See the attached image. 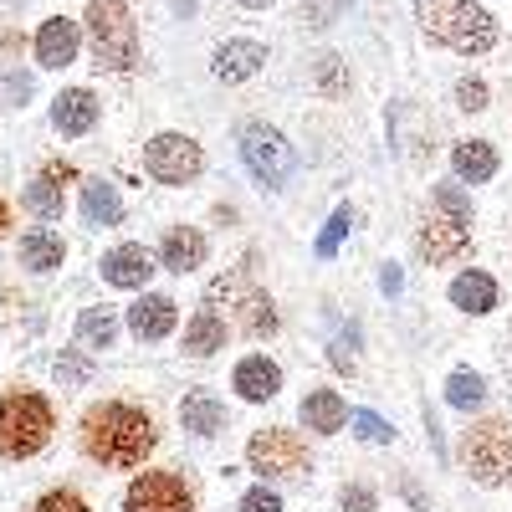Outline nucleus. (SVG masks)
<instances>
[{
	"instance_id": "f257e3e1",
	"label": "nucleus",
	"mask_w": 512,
	"mask_h": 512,
	"mask_svg": "<svg viewBox=\"0 0 512 512\" xmlns=\"http://www.w3.org/2000/svg\"><path fill=\"white\" fill-rule=\"evenodd\" d=\"M159 446V425L149 410L123 405V400H103L82 415V451H88L98 466H113V472H134L144 466V456H154Z\"/></svg>"
},
{
	"instance_id": "f03ea898",
	"label": "nucleus",
	"mask_w": 512,
	"mask_h": 512,
	"mask_svg": "<svg viewBox=\"0 0 512 512\" xmlns=\"http://www.w3.org/2000/svg\"><path fill=\"white\" fill-rule=\"evenodd\" d=\"M420 26L461 57H482L497 47V21L472 0H420Z\"/></svg>"
},
{
	"instance_id": "7ed1b4c3",
	"label": "nucleus",
	"mask_w": 512,
	"mask_h": 512,
	"mask_svg": "<svg viewBox=\"0 0 512 512\" xmlns=\"http://www.w3.org/2000/svg\"><path fill=\"white\" fill-rule=\"evenodd\" d=\"M52 431H57V415H52L47 395H36V390H6L0 395V456L6 461L36 456L52 441Z\"/></svg>"
},
{
	"instance_id": "20e7f679",
	"label": "nucleus",
	"mask_w": 512,
	"mask_h": 512,
	"mask_svg": "<svg viewBox=\"0 0 512 512\" xmlns=\"http://www.w3.org/2000/svg\"><path fill=\"white\" fill-rule=\"evenodd\" d=\"M88 41H93L98 67H108V72L139 67V26L123 0H88Z\"/></svg>"
},
{
	"instance_id": "39448f33",
	"label": "nucleus",
	"mask_w": 512,
	"mask_h": 512,
	"mask_svg": "<svg viewBox=\"0 0 512 512\" xmlns=\"http://www.w3.org/2000/svg\"><path fill=\"white\" fill-rule=\"evenodd\" d=\"M466 246H472V205H466V195L456 185H441L436 210L420 226V256L431 267H441V262H456Z\"/></svg>"
},
{
	"instance_id": "423d86ee",
	"label": "nucleus",
	"mask_w": 512,
	"mask_h": 512,
	"mask_svg": "<svg viewBox=\"0 0 512 512\" xmlns=\"http://www.w3.org/2000/svg\"><path fill=\"white\" fill-rule=\"evenodd\" d=\"M246 461L251 472H262L272 482H297L313 472V456H308V441L297 431H282V425H272V431H256L251 446H246Z\"/></svg>"
},
{
	"instance_id": "0eeeda50",
	"label": "nucleus",
	"mask_w": 512,
	"mask_h": 512,
	"mask_svg": "<svg viewBox=\"0 0 512 512\" xmlns=\"http://www.w3.org/2000/svg\"><path fill=\"white\" fill-rule=\"evenodd\" d=\"M466 472L482 487H512V420H482L466 436Z\"/></svg>"
},
{
	"instance_id": "6e6552de",
	"label": "nucleus",
	"mask_w": 512,
	"mask_h": 512,
	"mask_svg": "<svg viewBox=\"0 0 512 512\" xmlns=\"http://www.w3.org/2000/svg\"><path fill=\"white\" fill-rule=\"evenodd\" d=\"M241 159L251 169V180L267 185V190H282L287 175H292V144L267 123H246L241 128Z\"/></svg>"
},
{
	"instance_id": "1a4fd4ad",
	"label": "nucleus",
	"mask_w": 512,
	"mask_h": 512,
	"mask_svg": "<svg viewBox=\"0 0 512 512\" xmlns=\"http://www.w3.org/2000/svg\"><path fill=\"white\" fill-rule=\"evenodd\" d=\"M144 169L159 180V185H190L200 169H205V154L195 139L185 134H159L149 149H144Z\"/></svg>"
},
{
	"instance_id": "9d476101",
	"label": "nucleus",
	"mask_w": 512,
	"mask_h": 512,
	"mask_svg": "<svg viewBox=\"0 0 512 512\" xmlns=\"http://www.w3.org/2000/svg\"><path fill=\"white\" fill-rule=\"evenodd\" d=\"M123 512H195V492L175 472H144L128 482Z\"/></svg>"
},
{
	"instance_id": "9b49d317",
	"label": "nucleus",
	"mask_w": 512,
	"mask_h": 512,
	"mask_svg": "<svg viewBox=\"0 0 512 512\" xmlns=\"http://www.w3.org/2000/svg\"><path fill=\"white\" fill-rule=\"evenodd\" d=\"M77 47H82L77 21H67V16L41 21V31H36V62L41 67H72L77 62Z\"/></svg>"
},
{
	"instance_id": "f8f14e48",
	"label": "nucleus",
	"mask_w": 512,
	"mask_h": 512,
	"mask_svg": "<svg viewBox=\"0 0 512 512\" xmlns=\"http://www.w3.org/2000/svg\"><path fill=\"white\" fill-rule=\"evenodd\" d=\"M262 62H267V47L262 41H221L216 47V57H210V67H216V77L221 82H246V77H256L262 72Z\"/></svg>"
},
{
	"instance_id": "ddd939ff",
	"label": "nucleus",
	"mask_w": 512,
	"mask_h": 512,
	"mask_svg": "<svg viewBox=\"0 0 512 512\" xmlns=\"http://www.w3.org/2000/svg\"><path fill=\"white\" fill-rule=\"evenodd\" d=\"M175 297H164V292H144L134 308H128V328H134V338H164V333H175Z\"/></svg>"
},
{
	"instance_id": "4468645a",
	"label": "nucleus",
	"mask_w": 512,
	"mask_h": 512,
	"mask_svg": "<svg viewBox=\"0 0 512 512\" xmlns=\"http://www.w3.org/2000/svg\"><path fill=\"white\" fill-rule=\"evenodd\" d=\"M236 395L241 400H251V405H262V400H272L277 390H282V369L267 359V354H251V359H241L236 364Z\"/></svg>"
},
{
	"instance_id": "2eb2a0df",
	"label": "nucleus",
	"mask_w": 512,
	"mask_h": 512,
	"mask_svg": "<svg viewBox=\"0 0 512 512\" xmlns=\"http://www.w3.org/2000/svg\"><path fill=\"white\" fill-rule=\"evenodd\" d=\"M154 277V262H149V251L144 246H113L108 256H103V282H113V287H144Z\"/></svg>"
},
{
	"instance_id": "dca6fc26",
	"label": "nucleus",
	"mask_w": 512,
	"mask_h": 512,
	"mask_svg": "<svg viewBox=\"0 0 512 512\" xmlns=\"http://www.w3.org/2000/svg\"><path fill=\"white\" fill-rule=\"evenodd\" d=\"M159 262L169 267V272H195L200 262H205V236L195 231V226H169L164 231V246H159Z\"/></svg>"
},
{
	"instance_id": "f3484780",
	"label": "nucleus",
	"mask_w": 512,
	"mask_h": 512,
	"mask_svg": "<svg viewBox=\"0 0 512 512\" xmlns=\"http://www.w3.org/2000/svg\"><path fill=\"white\" fill-rule=\"evenodd\" d=\"M52 123H57V134H88V128L98 123V98L88 88H67L57 93L52 103Z\"/></svg>"
},
{
	"instance_id": "a211bd4d",
	"label": "nucleus",
	"mask_w": 512,
	"mask_h": 512,
	"mask_svg": "<svg viewBox=\"0 0 512 512\" xmlns=\"http://www.w3.org/2000/svg\"><path fill=\"white\" fill-rule=\"evenodd\" d=\"M344 420H349V405L338 390H308L303 395V425L318 436H338L344 431Z\"/></svg>"
},
{
	"instance_id": "6ab92c4d",
	"label": "nucleus",
	"mask_w": 512,
	"mask_h": 512,
	"mask_svg": "<svg viewBox=\"0 0 512 512\" xmlns=\"http://www.w3.org/2000/svg\"><path fill=\"white\" fill-rule=\"evenodd\" d=\"M62 262H67V246H62L57 231L31 226V231L21 236V267H31V272H57Z\"/></svg>"
},
{
	"instance_id": "aec40b11",
	"label": "nucleus",
	"mask_w": 512,
	"mask_h": 512,
	"mask_svg": "<svg viewBox=\"0 0 512 512\" xmlns=\"http://www.w3.org/2000/svg\"><path fill=\"white\" fill-rule=\"evenodd\" d=\"M180 425H185V431H195V436H216L221 425H226V405L210 395V390H190L185 405H180Z\"/></svg>"
},
{
	"instance_id": "412c9836",
	"label": "nucleus",
	"mask_w": 512,
	"mask_h": 512,
	"mask_svg": "<svg viewBox=\"0 0 512 512\" xmlns=\"http://www.w3.org/2000/svg\"><path fill=\"white\" fill-rule=\"evenodd\" d=\"M216 349H226V318H221L216 308H200V313L190 318V328H185V354L210 359Z\"/></svg>"
},
{
	"instance_id": "4be33fe9",
	"label": "nucleus",
	"mask_w": 512,
	"mask_h": 512,
	"mask_svg": "<svg viewBox=\"0 0 512 512\" xmlns=\"http://www.w3.org/2000/svg\"><path fill=\"white\" fill-rule=\"evenodd\" d=\"M451 169L466 180V185H487L492 175H497V149L487 144V139H472V144H456V154H451Z\"/></svg>"
},
{
	"instance_id": "5701e85b",
	"label": "nucleus",
	"mask_w": 512,
	"mask_h": 512,
	"mask_svg": "<svg viewBox=\"0 0 512 512\" xmlns=\"http://www.w3.org/2000/svg\"><path fill=\"white\" fill-rule=\"evenodd\" d=\"M451 303H456L461 313H492V308H497V282H492L487 272H461V277L451 282Z\"/></svg>"
},
{
	"instance_id": "b1692460",
	"label": "nucleus",
	"mask_w": 512,
	"mask_h": 512,
	"mask_svg": "<svg viewBox=\"0 0 512 512\" xmlns=\"http://www.w3.org/2000/svg\"><path fill=\"white\" fill-rule=\"evenodd\" d=\"M82 216H88V226H118L123 221V200L108 180H88L82 185Z\"/></svg>"
},
{
	"instance_id": "393cba45",
	"label": "nucleus",
	"mask_w": 512,
	"mask_h": 512,
	"mask_svg": "<svg viewBox=\"0 0 512 512\" xmlns=\"http://www.w3.org/2000/svg\"><path fill=\"white\" fill-rule=\"evenodd\" d=\"M236 323H241V333H251V338H267V333H277L272 297H262V292H246L241 303H236Z\"/></svg>"
},
{
	"instance_id": "a878e982",
	"label": "nucleus",
	"mask_w": 512,
	"mask_h": 512,
	"mask_svg": "<svg viewBox=\"0 0 512 512\" xmlns=\"http://www.w3.org/2000/svg\"><path fill=\"white\" fill-rule=\"evenodd\" d=\"M113 338H118V318L108 308H88L77 318V344L82 349H113Z\"/></svg>"
},
{
	"instance_id": "bb28decb",
	"label": "nucleus",
	"mask_w": 512,
	"mask_h": 512,
	"mask_svg": "<svg viewBox=\"0 0 512 512\" xmlns=\"http://www.w3.org/2000/svg\"><path fill=\"white\" fill-rule=\"evenodd\" d=\"M26 210H31V216H41V221H57L62 216V185L47 175V169H41V175L26 185Z\"/></svg>"
},
{
	"instance_id": "cd10ccee",
	"label": "nucleus",
	"mask_w": 512,
	"mask_h": 512,
	"mask_svg": "<svg viewBox=\"0 0 512 512\" xmlns=\"http://www.w3.org/2000/svg\"><path fill=\"white\" fill-rule=\"evenodd\" d=\"M487 400V384H482V374H472V369H456L451 379H446V405L451 410H477Z\"/></svg>"
},
{
	"instance_id": "c85d7f7f",
	"label": "nucleus",
	"mask_w": 512,
	"mask_h": 512,
	"mask_svg": "<svg viewBox=\"0 0 512 512\" xmlns=\"http://www.w3.org/2000/svg\"><path fill=\"white\" fill-rule=\"evenodd\" d=\"M349 226H354V210H349V205H338L333 216H328V226H323V236H318V256H333L338 241L349 236Z\"/></svg>"
},
{
	"instance_id": "c756f323",
	"label": "nucleus",
	"mask_w": 512,
	"mask_h": 512,
	"mask_svg": "<svg viewBox=\"0 0 512 512\" xmlns=\"http://www.w3.org/2000/svg\"><path fill=\"white\" fill-rule=\"evenodd\" d=\"M349 420H354V436H359V441H369V446H384V441L395 436V431H390V425H384L374 410H354Z\"/></svg>"
},
{
	"instance_id": "7c9ffc66",
	"label": "nucleus",
	"mask_w": 512,
	"mask_h": 512,
	"mask_svg": "<svg viewBox=\"0 0 512 512\" xmlns=\"http://www.w3.org/2000/svg\"><path fill=\"white\" fill-rule=\"evenodd\" d=\"M344 11H349V0H303V21L308 26H333Z\"/></svg>"
},
{
	"instance_id": "2f4dec72",
	"label": "nucleus",
	"mask_w": 512,
	"mask_h": 512,
	"mask_svg": "<svg viewBox=\"0 0 512 512\" xmlns=\"http://www.w3.org/2000/svg\"><path fill=\"white\" fill-rule=\"evenodd\" d=\"M31 512H93V507L82 502V497H77L72 487H57V492H47V497H41V502H36Z\"/></svg>"
},
{
	"instance_id": "473e14b6",
	"label": "nucleus",
	"mask_w": 512,
	"mask_h": 512,
	"mask_svg": "<svg viewBox=\"0 0 512 512\" xmlns=\"http://www.w3.org/2000/svg\"><path fill=\"white\" fill-rule=\"evenodd\" d=\"M456 103H461L466 113H482V108H487V82H482V77H461V82H456Z\"/></svg>"
},
{
	"instance_id": "72a5a7b5",
	"label": "nucleus",
	"mask_w": 512,
	"mask_h": 512,
	"mask_svg": "<svg viewBox=\"0 0 512 512\" xmlns=\"http://www.w3.org/2000/svg\"><path fill=\"white\" fill-rule=\"evenodd\" d=\"M241 512H282V497H277L272 487H251V492L241 497Z\"/></svg>"
},
{
	"instance_id": "f704fd0d",
	"label": "nucleus",
	"mask_w": 512,
	"mask_h": 512,
	"mask_svg": "<svg viewBox=\"0 0 512 512\" xmlns=\"http://www.w3.org/2000/svg\"><path fill=\"white\" fill-rule=\"evenodd\" d=\"M57 379L62 384H82V379H93V364L88 359H57Z\"/></svg>"
},
{
	"instance_id": "c9c22d12",
	"label": "nucleus",
	"mask_w": 512,
	"mask_h": 512,
	"mask_svg": "<svg viewBox=\"0 0 512 512\" xmlns=\"http://www.w3.org/2000/svg\"><path fill=\"white\" fill-rule=\"evenodd\" d=\"M6 98H11V103H26V98H31V77H26L21 67L6 72Z\"/></svg>"
},
{
	"instance_id": "e433bc0d",
	"label": "nucleus",
	"mask_w": 512,
	"mask_h": 512,
	"mask_svg": "<svg viewBox=\"0 0 512 512\" xmlns=\"http://www.w3.org/2000/svg\"><path fill=\"white\" fill-rule=\"evenodd\" d=\"M344 512H374V492L369 487H344Z\"/></svg>"
},
{
	"instance_id": "4c0bfd02",
	"label": "nucleus",
	"mask_w": 512,
	"mask_h": 512,
	"mask_svg": "<svg viewBox=\"0 0 512 512\" xmlns=\"http://www.w3.org/2000/svg\"><path fill=\"white\" fill-rule=\"evenodd\" d=\"M47 175H52L57 185H67V180H77V169H72L67 159H57V164H47Z\"/></svg>"
},
{
	"instance_id": "58836bf2",
	"label": "nucleus",
	"mask_w": 512,
	"mask_h": 512,
	"mask_svg": "<svg viewBox=\"0 0 512 512\" xmlns=\"http://www.w3.org/2000/svg\"><path fill=\"white\" fill-rule=\"evenodd\" d=\"M379 287H384V292H400V267H384V272H379Z\"/></svg>"
},
{
	"instance_id": "ea45409f",
	"label": "nucleus",
	"mask_w": 512,
	"mask_h": 512,
	"mask_svg": "<svg viewBox=\"0 0 512 512\" xmlns=\"http://www.w3.org/2000/svg\"><path fill=\"white\" fill-rule=\"evenodd\" d=\"M11 221H16V216H11V200H6V195H0V236H6V231H11Z\"/></svg>"
},
{
	"instance_id": "a19ab883",
	"label": "nucleus",
	"mask_w": 512,
	"mask_h": 512,
	"mask_svg": "<svg viewBox=\"0 0 512 512\" xmlns=\"http://www.w3.org/2000/svg\"><path fill=\"white\" fill-rule=\"evenodd\" d=\"M175 11H180V16H190V11H195V0H175Z\"/></svg>"
},
{
	"instance_id": "79ce46f5",
	"label": "nucleus",
	"mask_w": 512,
	"mask_h": 512,
	"mask_svg": "<svg viewBox=\"0 0 512 512\" xmlns=\"http://www.w3.org/2000/svg\"><path fill=\"white\" fill-rule=\"evenodd\" d=\"M241 6H251V11H267V6H272V0H241Z\"/></svg>"
}]
</instances>
